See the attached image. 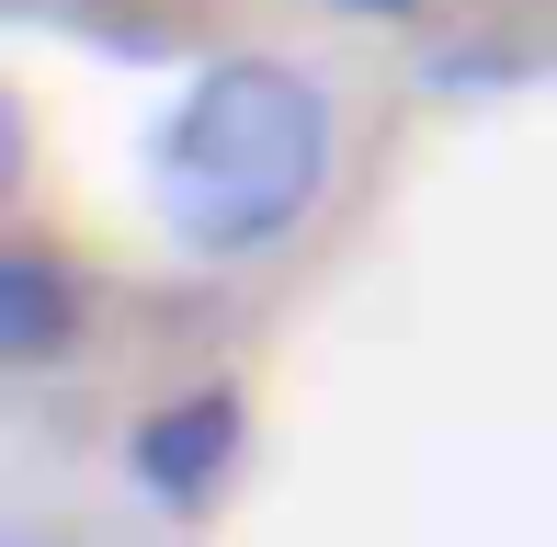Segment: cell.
<instances>
[{"instance_id": "3", "label": "cell", "mask_w": 557, "mask_h": 547, "mask_svg": "<svg viewBox=\"0 0 557 547\" xmlns=\"http://www.w3.org/2000/svg\"><path fill=\"white\" fill-rule=\"evenodd\" d=\"M69 319H81V296H69V274L46 252H12L0 263V365H58Z\"/></svg>"}, {"instance_id": "4", "label": "cell", "mask_w": 557, "mask_h": 547, "mask_svg": "<svg viewBox=\"0 0 557 547\" xmlns=\"http://www.w3.org/2000/svg\"><path fill=\"white\" fill-rule=\"evenodd\" d=\"M12 12H58V0H12Z\"/></svg>"}, {"instance_id": "2", "label": "cell", "mask_w": 557, "mask_h": 547, "mask_svg": "<svg viewBox=\"0 0 557 547\" xmlns=\"http://www.w3.org/2000/svg\"><path fill=\"white\" fill-rule=\"evenodd\" d=\"M227 457H239V400H183L160 422H137V479L160 490V502H206V490L227 479Z\"/></svg>"}, {"instance_id": "1", "label": "cell", "mask_w": 557, "mask_h": 547, "mask_svg": "<svg viewBox=\"0 0 557 547\" xmlns=\"http://www.w3.org/2000/svg\"><path fill=\"white\" fill-rule=\"evenodd\" d=\"M319 171H331V114L296 69L227 58L183 92L160 137V206L194 252H262L308 217Z\"/></svg>"}]
</instances>
